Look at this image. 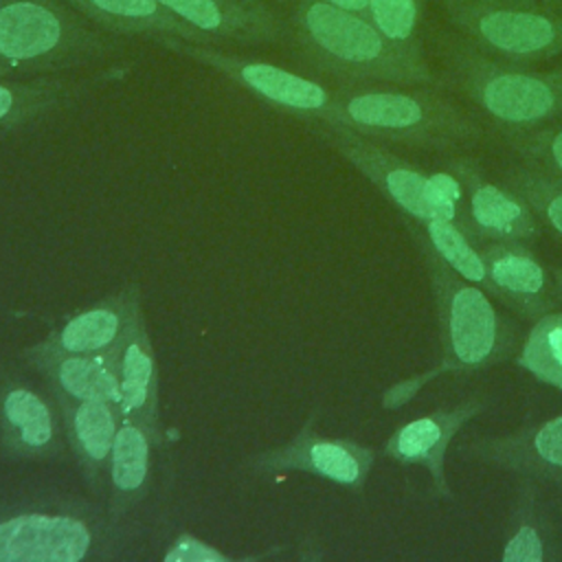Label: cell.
<instances>
[{
	"label": "cell",
	"mask_w": 562,
	"mask_h": 562,
	"mask_svg": "<svg viewBox=\"0 0 562 562\" xmlns=\"http://www.w3.org/2000/svg\"><path fill=\"white\" fill-rule=\"evenodd\" d=\"M404 224L424 259L439 329V362L408 380L395 382L384 395V408H400L411 402L430 380L441 375H470L509 360L518 351L520 329L509 321L494 299L481 288L461 279L432 248L415 220Z\"/></svg>",
	"instance_id": "6da1fadb"
},
{
	"label": "cell",
	"mask_w": 562,
	"mask_h": 562,
	"mask_svg": "<svg viewBox=\"0 0 562 562\" xmlns=\"http://www.w3.org/2000/svg\"><path fill=\"white\" fill-rule=\"evenodd\" d=\"M441 86L340 83L334 94L338 125L384 143L430 151H461L485 138L481 119Z\"/></svg>",
	"instance_id": "7a4b0ae2"
},
{
	"label": "cell",
	"mask_w": 562,
	"mask_h": 562,
	"mask_svg": "<svg viewBox=\"0 0 562 562\" xmlns=\"http://www.w3.org/2000/svg\"><path fill=\"white\" fill-rule=\"evenodd\" d=\"M288 22L290 44L316 72L342 83L439 86L426 53L391 44L367 15L321 0H296Z\"/></svg>",
	"instance_id": "3957f363"
},
{
	"label": "cell",
	"mask_w": 562,
	"mask_h": 562,
	"mask_svg": "<svg viewBox=\"0 0 562 562\" xmlns=\"http://www.w3.org/2000/svg\"><path fill=\"white\" fill-rule=\"evenodd\" d=\"M439 59V86L468 99L501 132L529 130L562 114V64L536 70L498 59L450 24L430 33Z\"/></svg>",
	"instance_id": "277c9868"
},
{
	"label": "cell",
	"mask_w": 562,
	"mask_h": 562,
	"mask_svg": "<svg viewBox=\"0 0 562 562\" xmlns=\"http://www.w3.org/2000/svg\"><path fill=\"white\" fill-rule=\"evenodd\" d=\"M127 42L66 0H0V64L9 75H61L121 57Z\"/></svg>",
	"instance_id": "5b68a950"
},
{
	"label": "cell",
	"mask_w": 562,
	"mask_h": 562,
	"mask_svg": "<svg viewBox=\"0 0 562 562\" xmlns=\"http://www.w3.org/2000/svg\"><path fill=\"white\" fill-rule=\"evenodd\" d=\"M121 520L79 498H44L0 509V562L114 558Z\"/></svg>",
	"instance_id": "8992f818"
},
{
	"label": "cell",
	"mask_w": 562,
	"mask_h": 562,
	"mask_svg": "<svg viewBox=\"0 0 562 562\" xmlns=\"http://www.w3.org/2000/svg\"><path fill=\"white\" fill-rule=\"evenodd\" d=\"M446 24L485 53L538 64L562 55V2L558 0H441Z\"/></svg>",
	"instance_id": "52a82bcc"
},
{
	"label": "cell",
	"mask_w": 562,
	"mask_h": 562,
	"mask_svg": "<svg viewBox=\"0 0 562 562\" xmlns=\"http://www.w3.org/2000/svg\"><path fill=\"white\" fill-rule=\"evenodd\" d=\"M165 48L184 55L198 64H204L246 92H250L261 103L288 112L301 121L318 119L325 123L336 121V103L331 90L323 83L299 75L294 70L274 66L270 61L235 55L213 44H191L180 40H169L162 44Z\"/></svg>",
	"instance_id": "ba28073f"
},
{
	"label": "cell",
	"mask_w": 562,
	"mask_h": 562,
	"mask_svg": "<svg viewBox=\"0 0 562 562\" xmlns=\"http://www.w3.org/2000/svg\"><path fill=\"white\" fill-rule=\"evenodd\" d=\"M316 417L318 411H312L285 443L250 454L244 468L255 476L303 472L362 494L378 459L375 448L349 437L321 435Z\"/></svg>",
	"instance_id": "9c48e42d"
},
{
	"label": "cell",
	"mask_w": 562,
	"mask_h": 562,
	"mask_svg": "<svg viewBox=\"0 0 562 562\" xmlns=\"http://www.w3.org/2000/svg\"><path fill=\"white\" fill-rule=\"evenodd\" d=\"M314 136L336 149L349 165H353L391 204L408 220L426 222L430 220L426 200H424V182L426 171L415 167L413 162L400 158L389 151L384 145L367 138L351 127L338 123H325L318 119L303 121Z\"/></svg>",
	"instance_id": "30bf717a"
},
{
	"label": "cell",
	"mask_w": 562,
	"mask_h": 562,
	"mask_svg": "<svg viewBox=\"0 0 562 562\" xmlns=\"http://www.w3.org/2000/svg\"><path fill=\"white\" fill-rule=\"evenodd\" d=\"M68 441L61 411L20 378L0 384V454L7 461H61Z\"/></svg>",
	"instance_id": "8fae6325"
},
{
	"label": "cell",
	"mask_w": 562,
	"mask_h": 562,
	"mask_svg": "<svg viewBox=\"0 0 562 562\" xmlns=\"http://www.w3.org/2000/svg\"><path fill=\"white\" fill-rule=\"evenodd\" d=\"M490 406L487 397L470 395L454 406L435 408L395 428L384 441V457L402 465H422L430 474V494L439 501H452L454 492L446 476V454L461 428Z\"/></svg>",
	"instance_id": "7c38bea8"
},
{
	"label": "cell",
	"mask_w": 562,
	"mask_h": 562,
	"mask_svg": "<svg viewBox=\"0 0 562 562\" xmlns=\"http://www.w3.org/2000/svg\"><path fill=\"white\" fill-rule=\"evenodd\" d=\"M476 463L562 487V413L503 435H476L459 448Z\"/></svg>",
	"instance_id": "4fadbf2b"
},
{
	"label": "cell",
	"mask_w": 562,
	"mask_h": 562,
	"mask_svg": "<svg viewBox=\"0 0 562 562\" xmlns=\"http://www.w3.org/2000/svg\"><path fill=\"white\" fill-rule=\"evenodd\" d=\"M119 382L121 419H132L143 426L156 446L165 443L160 424V380L154 345L145 323L143 307L125 327L121 340L110 351Z\"/></svg>",
	"instance_id": "5bb4252c"
},
{
	"label": "cell",
	"mask_w": 562,
	"mask_h": 562,
	"mask_svg": "<svg viewBox=\"0 0 562 562\" xmlns=\"http://www.w3.org/2000/svg\"><path fill=\"white\" fill-rule=\"evenodd\" d=\"M468 193V211L479 241H536L542 224L527 200L505 182L490 180L468 156L450 160Z\"/></svg>",
	"instance_id": "9a60e30c"
},
{
	"label": "cell",
	"mask_w": 562,
	"mask_h": 562,
	"mask_svg": "<svg viewBox=\"0 0 562 562\" xmlns=\"http://www.w3.org/2000/svg\"><path fill=\"white\" fill-rule=\"evenodd\" d=\"M481 255L498 292V303L518 318L536 321L562 303L551 268L538 259L531 244L483 241Z\"/></svg>",
	"instance_id": "2e32d148"
},
{
	"label": "cell",
	"mask_w": 562,
	"mask_h": 562,
	"mask_svg": "<svg viewBox=\"0 0 562 562\" xmlns=\"http://www.w3.org/2000/svg\"><path fill=\"white\" fill-rule=\"evenodd\" d=\"M173 15L200 31L213 46L290 42V22L266 2L244 0H160Z\"/></svg>",
	"instance_id": "e0dca14e"
},
{
	"label": "cell",
	"mask_w": 562,
	"mask_h": 562,
	"mask_svg": "<svg viewBox=\"0 0 562 562\" xmlns=\"http://www.w3.org/2000/svg\"><path fill=\"white\" fill-rule=\"evenodd\" d=\"M50 393L61 411L68 450L75 457L86 485L94 494H103L108 487V461L121 424L119 406L103 400H75L53 389Z\"/></svg>",
	"instance_id": "ac0fdd59"
},
{
	"label": "cell",
	"mask_w": 562,
	"mask_h": 562,
	"mask_svg": "<svg viewBox=\"0 0 562 562\" xmlns=\"http://www.w3.org/2000/svg\"><path fill=\"white\" fill-rule=\"evenodd\" d=\"M140 307V285L127 281L94 305L64 318L44 342L72 353H110Z\"/></svg>",
	"instance_id": "d6986e66"
},
{
	"label": "cell",
	"mask_w": 562,
	"mask_h": 562,
	"mask_svg": "<svg viewBox=\"0 0 562 562\" xmlns=\"http://www.w3.org/2000/svg\"><path fill=\"white\" fill-rule=\"evenodd\" d=\"M20 358L35 369L53 391H61L75 400L119 404V382L110 353H72L40 340L24 347Z\"/></svg>",
	"instance_id": "ffe728a7"
},
{
	"label": "cell",
	"mask_w": 562,
	"mask_h": 562,
	"mask_svg": "<svg viewBox=\"0 0 562 562\" xmlns=\"http://www.w3.org/2000/svg\"><path fill=\"white\" fill-rule=\"evenodd\" d=\"M94 26L121 37H149L160 46L169 40L211 44L200 31L173 15L160 0H66Z\"/></svg>",
	"instance_id": "44dd1931"
},
{
	"label": "cell",
	"mask_w": 562,
	"mask_h": 562,
	"mask_svg": "<svg viewBox=\"0 0 562 562\" xmlns=\"http://www.w3.org/2000/svg\"><path fill=\"white\" fill-rule=\"evenodd\" d=\"M151 435L132 419H121L110 461L105 509L114 518H125L149 494L151 483Z\"/></svg>",
	"instance_id": "7402d4cb"
},
{
	"label": "cell",
	"mask_w": 562,
	"mask_h": 562,
	"mask_svg": "<svg viewBox=\"0 0 562 562\" xmlns=\"http://www.w3.org/2000/svg\"><path fill=\"white\" fill-rule=\"evenodd\" d=\"M558 529L551 520L547 505L540 498L536 479L518 476L514 509L507 520V533L503 538V562H547L558 560L555 551Z\"/></svg>",
	"instance_id": "603a6c76"
},
{
	"label": "cell",
	"mask_w": 562,
	"mask_h": 562,
	"mask_svg": "<svg viewBox=\"0 0 562 562\" xmlns=\"http://www.w3.org/2000/svg\"><path fill=\"white\" fill-rule=\"evenodd\" d=\"M419 224V222H417ZM432 248L439 252V257L468 283L481 288L487 292L494 301H498V292L490 279L485 259L481 255V244L474 241L470 235H465L459 226L430 217L419 224Z\"/></svg>",
	"instance_id": "cb8c5ba5"
},
{
	"label": "cell",
	"mask_w": 562,
	"mask_h": 562,
	"mask_svg": "<svg viewBox=\"0 0 562 562\" xmlns=\"http://www.w3.org/2000/svg\"><path fill=\"white\" fill-rule=\"evenodd\" d=\"M516 362L542 384L562 391V312L553 310L533 321Z\"/></svg>",
	"instance_id": "d4e9b609"
},
{
	"label": "cell",
	"mask_w": 562,
	"mask_h": 562,
	"mask_svg": "<svg viewBox=\"0 0 562 562\" xmlns=\"http://www.w3.org/2000/svg\"><path fill=\"white\" fill-rule=\"evenodd\" d=\"M501 182L520 193L542 228H547L562 244V180L527 167L520 160H512L501 171Z\"/></svg>",
	"instance_id": "484cf974"
},
{
	"label": "cell",
	"mask_w": 562,
	"mask_h": 562,
	"mask_svg": "<svg viewBox=\"0 0 562 562\" xmlns=\"http://www.w3.org/2000/svg\"><path fill=\"white\" fill-rule=\"evenodd\" d=\"M501 136L516 160L562 180V114L529 130H505Z\"/></svg>",
	"instance_id": "4316f807"
},
{
	"label": "cell",
	"mask_w": 562,
	"mask_h": 562,
	"mask_svg": "<svg viewBox=\"0 0 562 562\" xmlns=\"http://www.w3.org/2000/svg\"><path fill=\"white\" fill-rule=\"evenodd\" d=\"M426 0H369L367 20L395 46L426 53L419 37Z\"/></svg>",
	"instance_id": "83f0119b"
},
{
	"label": "cell",
	"mask_w": 562,
	"mask_h": 562,
	"mask_svg": "<svg viewBox=\"0 0 562 562\" xmlns=\"http://www.w3.org/2000/svg\"><path fill=\"white\" fill-rule=\"evenodd\" d=\"M424 200H426L430 217L450 222V224L459 226L465 235H470L474 241H479L474 224L470 220V211H468L465 187L452 169L428 171L426 173Z\"/></svg>",
	"instance_id": "f1b7e54d"
},
{
	"label": "cell",
	"mask_w": 562,
	"mask_h": 562,
	"mask_svg": "<svg viewBox=\"0 0 562 562\" xmlns=\"http://www.w3.org/2000/svg\"><path fill=\"white\" fill-rule=\"evenodd\" d=\"M165 562H237L239 558L226 555L215 544L195 538L193 533H180L171 547L162 553Z\"/></svg>",
	"instance_id": "f546056e"
},
{
	"label": "cell",
	"mask_w": 562,
	"mask_h": 562,
	"mask_svg": "<svg viewBox=\"0 0 562 562\" xmlns=\"http://www.w3.org/2000/svg\"><path fill=\"white\" fill-rule=\"evenodd\" d=\"M321 2H327L336 9L360 13V15H367V9H369V0H321Z\"/></svg>",
	"instance_id": "4dcf8cb0"
},
{
	"label": "cell",
	"mask_w": 562,
	"mask_h": 562,
	"mask_svg": "<svg viewBox=\"0 0 562 562\" xmlns=\"http://www.w3.org/2000/svg\"><path fill=\"white\" fill-rule=\"evenodd\" d=\"M551 277H553V283H555V290L562 299V268H551Z\"/></svg>",
	"instance_id": "1f68e13d"
},
{
	"label": "cell",
	"mask_w": 562,
	"mask_h": 562,
	"mask_svg": "<svg viewBox=\"0 0 562 562\" xmlns=\"http://www.w3.org/2000/svg\"><path fill=\"white\" fill-rule=\"evenodd\" d=\"M4 77H9V70L0 64V79H4Z\"/></svg>",
	"instance_id": "d6a6232c"
},
{
	"label": "cell",
	"mask_w": 562,
	"mask_h": 562,
	"mask_svg": "<svg viewBox=\"0 0 562 562\" xmlns=\"http://www.w3.org/2000/svg\"><path fill=\"white\" fill-rule=\"evenodd\" d=\"M279 4H285V2H296V0H277Z\"/></svg>",
	"instance_id": "836d02e7"
},
{
	"label": "cell",
	"mask_w": 562,
	"mask_h": 562,
	"mask_svg": "<svg viewBox=\"0 0 562 562\" xmlns=\"http://www.w3.org/2000/svg\"><path fill=\"white\" fill-rule=\"evenodd\" d=\"M244 2H252L255 4V2H263V0H244Z\"/></svg>",
	"instance_id": "e575fe53"
}]
</instances>
